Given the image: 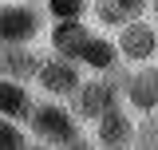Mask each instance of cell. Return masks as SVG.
I'll list each match as a JSON object with an SVG mask.
<instances>
[{"label": "cell", "instance_id": "obj_1", "mask_svg": "<svg viewBox=\"0 0 158 150\" xmlns=\"http://www.w3.org/2000/svg\"><path fill=\"white\" fill-rule=\"evenodd\" d=\"M32 146H56V150H75V146H91L87 127L79 123L67 103L59 99H36L32 111L24 119Z\"/></svg>", "mask_w": 158, "mask_h": 150}, {"label": "cell", "instance_id": "obj_2", "mask_svg": "<svg viewBox=\"0 0 158 150\" xmlns=\"http://www.w3.org/2000/svg\"><path fill=\"white\" fill-rule=\"evenodd\" d=\"M44 28L48 16L40 0H0V44H36Z\"/></svg>", "mask_w": 158, "mask_h": 150}, {"label": "cell", "instance_id": "obj_3", "mask_svg": "<svg viewBox=\"0 0 158 150\" xmlns=\"http://www.w3.org/2000/svg\"><path fill=\"white\" fill-rule=\"evenodd\" d=\"M83 75H87V71L79 67L75 59H63V56H52V52H48V56H40V63H36L32 91H40L44 99H59V103H67Z\"/></svg>", "mask_w": 158, "mask_h": 150}, {"label": "cell", "instance_id": "obj_4", "mask_svg": "<svg viewBox=\"0 0 158 150\" xmlns=\"http://www.w3.org/2000/svg\"><path fill=\"white\" fill-rule=\"evenodd\" d=\"M87 138L91 146H107V150H123L135 142V111L118 99L107 111H99L91 123H87Z\"/></svg>", "mask_w": 158, "mask_h": 150}, {"label": "cell", "instance_id": "obj_5", "mask_svg": "<svg viewBox=\"0 0 158 150\" xmlns=\"http://www.w3.org/2000/svg\"><path fill=\"white\" fill-rule=\"evenodd\" d=\"M111 103H118L115 71H107V75H83V79H79V87L71 91V99H67L71 115H75L83 127H87V123H91L99 111H107Z\"/></svg>", "mask_w": 158, "mask_h": 150}, {"label": "cell", "instance_id": "obj_6", "mask_svg": "<svg viewBox=\"0 0 158 150\" xmlns=\"http://www.w3.org/2000/svg\"><path fill=\"white\" fill-rule=\"evenodd\" d=\"M115 52L118 59L127 63V67H135V63H154L158 56V32L150 16H138V20H127V24H118L115 28Z\"/></svg>", "mask_w": 158, "mask_h": 150}, {"label": "cell", "instance_id": "obj_7", "mask_svg": "<svg viewBox=\"0 0 158 150\" xmlns=\"http://www.w3.org/2000/svg\"><path fill=\"white\" fill-rule=\"evenodd\" d=\"M87 36H91V20H48V28H44L48 52L75 59V63H79V52H83Z\"/></svg>", "mask_w": 158, "mask_h": 150}, {"label": "cell", "instance_id": "obj_8", "mask_svg": "<svg viewBox=\"0 0 158 150\" xmlns=\"http://www.w3.org/2000/svg\"><path fill=\"white\" fill-rule=\"evenodd\" d=\"M138 16H150V0H91V8H87V20L103 32H115L118 24Z\"/></svg>", "mask_w": 158, "mask_h": 150}, {"label": "cell", "instance_id": "obj_9", "mask_svg": "<svg viewBox=\"0 0 158 150\" xmlns=\"http://www.w3.org/2000/svg\"><path fill=\"white\" fill-rule=\"evenodd\" d=\"M118 63H123V59H118V52H115V40L91 24V36H87L83 52H79V67L87 75H107V71H115Z\"/></svg>", "mask_w": 158, "mask_h": 150}, {"label": "cell", "instance_id": "obj_10", "mask_svg": "<svg viewBox=\"0 0 158 150\" xmlns=\"http://www.w3.org/2000/svg\"><path fill=\"white\" fill-rule=\"evenodd\" d=\"M40 63V52L32 44H0V79H20V83H32Z\"/></svg>", "mask_w": 158, "mask_h": 150}, {"label": "cell", "instance_id": "obj_11", "mask_svg": "<svg viewBox=\"0 0 158 150\" xmlns=\"http://www.w3.org/2000/svg\"><path fill=\"white\" fill-rule=\"evenodd\" d=\"M32 103H36V91H32V83H20V79H0V115H8V119H28L32 111Z\"/></svg>", "mask_w": 158, "mask_h": 150}, {"label": "cell", "instance_id": "obj_12", "mask_svg": "<svg viewBox=\"0 0 158 150\" xmlns=\"http://www.w3.org/2000/svg\"><path fill=\"white\" fill-rule=\"evenodd\" d=\"M48 20H87L91 0H40Z\"/></svg>", "mask_w": 158, "mask_h": 150}, {"label": "cell", "instance_id": "obj_13", "mask_svg": "<svg viewBox=\"0 0 158 150\" xmlns=\"http://www.w3.org/2000/svg\"><path fill=\"white\" fill-rule=\"evenodd\" d=\"M32 146V138H28V127L20 123V119H8V115H0V150H24Z\"/></svg>", "mask_w": 158, "mask_h": 150}, {"label": "cell", "instance_id": "obj_14", "mask_svg": "<svg viewBox=\"0 0 158 150\" xmlns=\"http://www.w3.org/2000/svg\"><path fill=\"white\" fill-rule=\"evenodd\" d=\"M131 146H142V150L158 146V119H154V111H138L135 115V142Z\"/></svg>", "mask_w": 158, "mask_h": 150}]
</instances>
